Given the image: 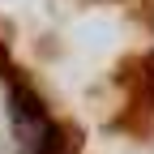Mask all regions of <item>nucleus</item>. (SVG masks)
<instances>
[{
	"instance_id": "obj_1",
	"label": "nucleus",
	"mask_w": 154,
	"mask_h": 154,
	"mask_svg": "<svg viewBox=\"0 0 154 154\" xmlns=\"http://www.w3.org/2000/svg\"><path fill=\"white\" fill-rule=\"evenodd\" d=\"M9 120H13V137L17 154H47L56 146V128L47 120V111L38 107V99L22 86H9Z\"/></svg>"
}]
</instances>
